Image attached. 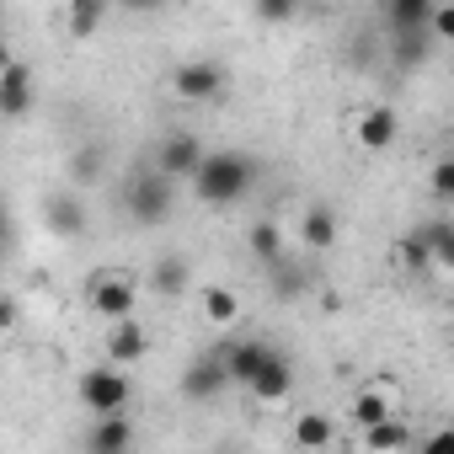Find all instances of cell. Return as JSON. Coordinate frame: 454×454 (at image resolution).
I'll use <instances>...</instances> for the list:
<instances>
[{
    "label": "cell",
    "mask_w": 454,
    "mask_h": 454,
    "mask_svg": "<svg viewBox=\"0 0 454 454\" xmlns=\"http://www.w3.org/2000/svg\"><path fill=\"white\" fill-rule=\"evenodd\" d=\"M257 182V160L247 150H208L203 166L192 171V192L203 208H236Z\"/></svg>",
    "instance_id": "cell-1"
},
{
    "label": "cell",
    "mask_w": 454,
    "mask_h": 454,
    "mask_svg": "<svg viewBox=\"0 0 454 454\" xmlns=\"http://www.w3.org/2000/svg\"><path fill=\"white\" fill-rule=\"evenodd\" d=\"M171 208H176V176H166L155 160L139 166L129 176V187H123V214L134 224H145V231H155V224L171 219Z\"/></svg>",
    "instance_id": "cell-2"
},
{
    "label": "cell",
    "mask_w": 454,
    "mask_h": 454,
    "mask_svg": "<svg viewBox=\"0 0 454 454\" xmlns=\"http://www.w3.org/2000/svg\"><path fill=\"white\" fill-rule=\"evenodd\" d=\"M139 273H129V268H97L91 278H86V310L91 316H102V321H123V316H134V305H139Z\"/></svg>",
    "instance_id": "cell-3"
},
{
    "label": "cell",
    "mask_w": 454,
    "mask_h": 454,
    "mask_svg": "<svg viewBox=\"0 0 454 454\" xmlns=\"http://www.w3.org/2000/svg\"><path fill=\"white\" fill-rule=\"evenodd\" d=\"M75 395H81V406H86L91 417H113V411H129L134 385H129L123 364H113V358H107V364H97V369H81Z\"/></svg>",
    "instance_id": "cell-4"
},
{
    "label": "cell",
    "mask_w": 454,
    "mask_h": 454,
    "mask_svg": "<svg viewBox=\"0 0 454 454\" xmlns=\"http://www.w3.org/2000/svg\"><path fill=\"white\" fill-rule=\"evenodd\" d=\"M224 91H231V70H224L219 59H187V65L171 70V97H176V102L208 107V102H219Z\"/></svg>",
    "instance_id": "cell-5"
},
{
    "label": "cell",
    "mask_w": 454,
    "mask_h": 454,
    "mask_svg": "<svg viewBox=\"0 0 454 454\" xmlns=\"http://www.w3.org/2000/svg\"><path fill=\"white\" fill-rule=\"evenodd\" d=\"M43 231L54 241H81L91 231V208L75 187H59V192H43Z\"/></svg>",
    "instance_id": "cell-6"
},
{
    "label": "cell",
    "mask_w": 454,
    "mask_h": 454,
    "mask_svg": "<svg viewBox=\"0 0 454 454\" xmlns=\"http://www.w3.org/2000/svg\"><path fill=\"white\" fill-rule=\"evenodd\" d=\"M176 385H182V395H187V401H198V406H203V401H214L224 385H236V380H231V358H224V348H219V353H198V358L182 369V380H176Z\"/></svg>",
    "instance_id": "cell-7"
},
{
    "label": "cell",
    "mask_w": 454,
    "mask_h": 454,
    "mask_svg": "<svg viewBox=\"0 0 454 454\" xmlns=\"http://www.w3.org/2000/svg\"><path fill=\"white\" fill-rule=\"evenodd\" d=\"M203 155H208V150H203V139H198V134H187V129H171V134L155 145V166H160L166 176H176V182H182V176L192 182V171L203 166Z\"/></svg>",
    "instance_id": "cell-8"
},
{
    "label": "cell",
    "mask_w": 454,
    "mask_h": 454,
    "mask_svg": "<svg viewBox=\"0 0 454 454\" xmlns=\"http://www.w3.org/2000/svg\"><path fill=\"white\" fill-rule=\"evenodd\" d=\"M353 139H358V150L385 155V150L401 139V113H395V107H385V102L364 107V113H358V123H353Z\"/></svg>",
    "instance_id": "cell-9"
},
{
    "label": "cell",
    "mask_w": 454,
    "mask_h": 454,
    "mask_svg": "<svg viewBox=\"0 0 454 454\" xmlns=\"http://www.w3.org/2000/svg\"><path fill=\"white\" fill-rule=\"evenodd\" d=\"M337 241H342V219H337V208H332V203H310V208L300 214V247L321 257V252H332Z\"/></svg>",
    "instance_id": "cell-10"
},
{
    "label": "cell",
    "mask_w": 454,
    "mask_h": 454,
    "mask_svg": "<svg viewBox=\"0 0 454 454\" xmlns=\"http://www.w3.org/2000/svg\"><path fill=\"white\" fill-rule=\"evenodd\" d=\"M33 102H38V91H33V70H27L22 59H12L6 75H0V113H6L12 123H22V118L33 113Z\"/></svg>",
    "instance_id": "cell-11"
},
{
    "label": "cell",
    "mask_w": 454,
    "mask_h": 454,
    "mask_svg": "<svg viewBox=\"0 0 454 454\" xmlns=\"http://www.w3.org/2000/svg\"><path fill=\"white\" fill-rule=\"evenodd\" d=\"M134 422H129V411H113V417H97L91 427H86V454H129L134 449Z\"/></svg>",
    "instance_id": "cell-12"
},
{
    "label": "cell",
    "mask_w": 454,
    "mask_h": 454,
    "mask_svg": "<svg viewBox=\"0 0 454 454\" xmlns=\"http://www.w3.org/2000/svg\"><path fill=\"white\" fill-rule=\"evenodd\" d=\"M224 358H231V380L247 390V385H252L273 358H278V348H273V342H262V337H247V342H236V348H224Z\"/></svg>",
    "instance_id": "cell-13"
},
{
    "label": "cell",
    "mask_w": 454,
    "mask_h": 454,
    "mask_svg": "<svg viewBox=\"0 0 454 454\" xmlns=\"http://www.w3.org/2000/svg\"><path fill=\"white\" fill-rule=\"evenodd\" d=\"M145 353H150V337H145V326H139L134 316L113 321V332H107V358H113V364H123V369H134Z\"/></svg>",
    "instance_id": "cell-14"
},
{
    "label": "cell",
    "mask_w": 454,
    "mask_h": 454,
    "mask_svg": "<svg viewBox=\"0 0 454 454\" xmlns=\"http://www.w3.org/2000/svg\"><path fill=\"white\" fill-rule=\"evenodd\" d=\"M438 0H380V17H385V38L390 33H411V27H433Z\"/></svg>",
    "instance_id": "cell-15"
},
{
    "label": "cell",
    "mask_w": 454,
    "mask_h": 454,
    "mask_svg": "<svg viewBox=\"0 0 454 454\" xmlns=\"http://www.w3.org/2000/svg\"><path fill=\"white\" fill-rule=\"evenodd\" d=\"M145 284H150L160 300H182V294H187V284H192V268H187V257H176V252H160Z\"/></svg>",
    "instance_id": "cell-16"
},
{
    "label": "cell",
    "mask_w": 454,
    "mask_h": 454,
    "mask_svg": "<svg viewBox=\"0 0 454 454\" xmlns=\"http://www.w3.org/2000/svg\"><path fill=\"white\" fill-rule=\"evenodd\" d=\"M107 6H118V0H70L65 6V33L70 38H97L102 33V22H107Z\"/></svg>",
    "instance_id": "cell-17"
},
{
    "label": "cell",
    "mask_w": 454,
    "mask_h": 454,
    "mask_svg": "<svg viewBox=\"0 0 454 454\" xmlns=\"http://www.w3.org/2000/svg\"><path fill=\"white\" fill-rule=\"evenodd\" d=\"M395 411V395H390V385H364L353 401H348V417L358 422V427H374V422H385Z\"/></svg>",
    "instance_id": "cell-18"
},
{
    "label": "cell",
    "mask_w": 454,
    "mask_h": 454,
    "mask_svg": "<svg viewBox=\"0 0 454 454\" xmlns=\"http://www.w3.org/2000/svg\"><path fill=\"white\" fill-rule=\"evenodd\" d=\"M247 390H252L257 401H289V390H294V364L278 353V358H273V364H268L252 385H247Z\"/></svg>",
    "instance_id": "cell-19"
},
{
    "label": "cell",
    "mask_w": 454,
    "mask_h": 454,
    "mask_svg": "<svg viewBox=\"0 0 454 454\" xmlns=\"http://www.w3.org/2000/svg\"><path fill=\"white\" fill-rule=\"evenodd\" d=\"M203 316H208L214 326H236V316H241V294H236L231 284H208V289H203Z\"/></svg>",
    "instance_id": "cell-20"
},
{
    "label": "cell",
    "mask_w": 454,
    "mask_h": 454,
    "mask_svg": "<svg viewBox=\"0 0 454 454\" xmlns=\"http://www.w3.org/2000/svg\"><path fill=\"white\" fill-rule=\"evenodd\" d=\"M247 247H252V257L268 262V268L284 262V231H278L273 219H257V224H252V231H247Z\"/></svg>",
    "instance_id": "cell-21"
},
{
    "label": "cell",
    "mask_w": 454,
    "mask_h": 454,
    "mask_svg": "<svg viewBox=\"0 0 454 454\" xmlns=\"http://www.w3.org/2000/svg\"><path fill=\"white\" fill-rule=\"evenodd\" d=\"M294 443H300V449H332V443H337V427H332L321 411H300V417H294Z\"/></svg>",
    "instance_id": "cell-22"
},
{
    "label": "cell",
    "mask_w": 454,
    "mask_h": 454,
    "mask_svg": "<svg viewBox=\"0 0 454 454\" xmlns=\"http://www.w3.org/2000/svg\"><path fill=\"white\" fill-rule=\"evenodd\" d=\"M427 38H433V27H411V33H390V59L401 65V70H411L422 54H427Z\"/></svg>",
    "instance_id": "cell-23"
},
{
    "label": "cell",
    "mask_w": 454,
    "mask_h": 454,
    "mask_svg": "<svg viewBox=\"0 0 454 454\" xmlns=\"http://www.w3.org/2000/svg\"><path fill=\"white\" fill-rule=\"evenodd\" d=\"M102 182V150L97 145H81L70 155V187H97Z\"/></svg>",
    "instance_id": "cell-24"
},
{
    "label": "cell",
    "mask_w": 454,
    "mask_h": 454,
    "mask_svg": "<svg viewBox=\"0 0 454 454\" xmlns=\"http://www.w3.org/2000/svg\"><path fill=\"white\" fill-rule=\"evenodd\" d=\"M364 443H369V449H406V443H411V427H406V422H395V411H390L385 422L364 427Z\"/></svg>",
    "instance_id": "cell-25"
},
{
    "label": "cell",
    "mask_w": 454,
    "mask_h": 454,
    "mask_svg": "<svg viewBox=\"0 0 454 454\" xmlns=\"http://www.w3.org/2000/svg\"><path fill=\"white\" fill-rule=\"evenodd\" d=\"M252 12H257V22H268V27H284V22H294V17L305 12V0H252Z\"/></svg>",
    "instance_id": "cell-26"
},
{
    "label": "cell",
    "mask_w": 454,
    "mask_h": 454,
    "mask_svg": "<svg viewBox=\"0 0 454 454\" xmlns=\"http://www.w3.org/2000/svg\"><path fill=\"white\" fill-rule=\"evenodd\" d=\"M427 247H433V268L454 273V224H427Z\"/></svg>",
    "instance_id": "cell-27"
},
{
    "label": "cell",
    "mask_w": 454,
    "mask_h": 454,
    "mask_svg": "<svg viewBox=\"0 0 454 454\" xmlns=\"http://www.w3.org/2000/svg\"><path fill=\"white\" fill-rule=\"evenodd\" d=\"M273 273H278V284H273V294H278V300H294V294H305V289H310V273H305V268L273 262Z\"/></svg>",
    "instance_id": "cell-28"
},
{
    "label": "cell",
    "mask_w": 454,
    "mask_h": 454,
    "mask_svg": "<svg viewBox=\"0 0 454 454\" xmlns=\"http://www.w3.org/2000/svg\"><path fill=\"white\" fill-rule=\"evenodd\" d=\"M427 187H433V198H443V203H454V155H443L433 171H427Z\"/></svg>",
    "instance_id": "cell-29"
},
{
    "label": "cell",
    "mask_w": 454,
    "mask_h": 454,
    "mask_svg": "<svg viewBox=\"0 0 454 454\" xmlns=\"http://www.w3.org/2000/svg\"><path fill=\"white\" fill-rule=\"evenodd\" d=\"M433 38L454 43V6H438V12H433Z\"/></svg>",
    "instance_id": "cell-30"
},
{
    "label": "cell",
    "mask_w": 454,
    "mask_h": 454,
    "mask_svg": "<svg viewBox=\"0 0 454 454\" xmlns=\"http://www.w3.org/2000/svg\"><path fill=\"white\" fill-rule=\"evenodd\" d=\"M422 449H427V454H449V449H454V427H443V433H427V438H422Z\"/></svg>",
    "instance_id": "cell-31"
},
{
    "label": "cell",
    "mask_w": 454,
    "mask_h": 454,
    "mask_svg": "<svg viewBox=\"0 0 454 454\" xmlns=\"http://www.w3.org/2000/svg\"><path fill=\"white\" fill-rule=\"evenodd\" d=\"M118 6H123V12H139V17H145V12H160L166 0H118Z\"/></svg>",
    "instance_id": "cell-32"
}]
</instances>
